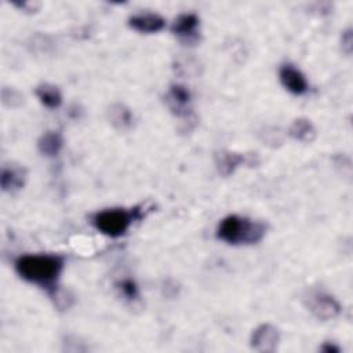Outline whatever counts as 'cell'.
<instances>
[{"mask_svg": "<svg viewBox=\"0 0 353 353\" xmlns=\"http://www.w3.org/2000/svg\"><path fill=\"white\" fill-rule=\"evenodd\" d=\"M34 95L47 109H58L62 105V94L59 88L51 83H41L36 85Z\"/></svg>", "mask_w": 353, "mask_h": 353, "instance_id": "cell-15", "label": "cell"}, {"mask_svg": "<svg viewBox=\"0 0 353 353\" xmlns=\"http://www.w3.org/2000/svg\"><path fill=\"white\" fill-rule=\"evenodd\" d=\"M280 342V331L270 323L258 325L250 338V345L254 350L261 353H273Z\"/></svg>", "mask_w": 353, "mask_h": 353, "instance_id": "cell-8", "label": "cell"}, {"mask_svg": "<svg viewBox=\"0 0 353 353\" xmlns=\"http://www.w3.org/2000/svg\"><path fill=\"white\" fill-rule=\"evenodd\" d=\"M288 135L298 142H303V143H310L314 141L317 131L316 127L313 125V123L306 119V117H298L295 119L290 128H288Z\"/></svg>", "mask_w": 353, "mask_h": 353, "instance_id": "cell-14", "label": "cell"}, {"mask_svg": "<svg viewBox=\"0 0 353 353\" xmlns=\"http://www.w3.org/2000/svg\"><path fill=\"white\" fill-rule=\"evenodd\" d=\"M279 79L281 85L292 95L301 97L309 91V81L306 76L294 63H283L279 68Z\"/></svg>", "mask_w": 353, "mask_h": 353, "instance_id": "cell-7", "label": "cell"}, {"mask_svg": "<svg viewBox=\"0 0 353 353\" xmlns=\"http://www.w3.org/2000/svg\"><path fill=\"white\" fill-rule=\"evenodd\" d=\"M28 179V171L23 165L10 163L1 167L0 185L1 190L10 194H15L23 189Z\"/></svg>", "mask_w": 353, "mask_h": 353, "instance_id": "cell-9", "label": "cell"}, {"mask_svg": "<svg viewBox=\"0 0 353 353\" xmlns=\"http://www.w3.org/2000/svg\"><path fill=\"white\" fill-rule=\"evenodd\" d=\"M141 216L142 215L139 214L138 208H106L95 212L91 216V223L99 233L112 239H117L124 236L131 225Z\"/></svg>", "mask_w": 353, "mask_h": 353, "instance_id": "cell-3", "label": "cell"}, {"mask_svg": "<svg viewBox=\"0 0 353 353\" xmlns=\"http://www.w3.org/2000/svg\"><path fill=\"white\" fill-rule=\"evenodd\" d=\"M117 290L120 291V294L128 299V301H135L138 299L139 296V288H138V284L130 279V277H125L123 280H120L117 284H116Z\"/></svg>", "mask_w": 353, "mask_h": 353, "instance_id": "cell-16", "label": "cell"}, {"mask_svg": "<svg viewBox=\"0 0 353 353\" xmlns=\"http://www.w3.org/2000/svg\"><path fill=\"white\" fill-rule=\"evenodd\" d=\"M243 164H255L254 156L230 150H221L215 154V167L222 176L232 175Z\"/></svg>", "mask_w": 353, "mask_h": 353, "instance_id": "cell-11", "label": "cell"}, {"mask_svg": "<svg viewBox=\"0 0 353 353\" xmlns=\"http://www.w3.org/2000/svg\"><path fill=\"white\" fill-rule=\"evenodd\" d=\"M108 121L112 124V127L120 132L130 131L134 124V114L128 106L120 102L112 103L106 110Z\"/></svg>", "mask_w": 353, "mask_h": 353, "instance_id": "cell-12", "label": "cell"}, {"mask_svg": "<svg viewBox=\"0 0 353 353\" xmlns=\"http://www.w3.org/2000/svg\"><path fill=\"white\" fill-rule=\"evenodd\" d=\"M127 23L132 30L142 34L159 33L165 28V19L160 14L149 12V11L132 14L128 18Z\"/></svg>", "mask_w": 353, "mask_h": 353, "instance_id": "cell-10", "label": "cell"}, {"mask_svg": "<svg viewBox=\"0 0 353 353\" xmlns=\"http://www.w3.org/2000/svg\"><path fill=\"white\" fill-rule=\"evenodd\" d=\"M171 33L186 46H196L200 40V18L194 12L179 14L172 25Z\"/></svg>", "mask_w": 353, "mask_h": 353, "instance_id": "cell-5", "label": "cell"}, {"mask_svg": "<svg viewBox=\"0 0 353 353\" xmlns=\"http://www.w3.org/2000/svg\"><path fill=\"white\" fill-rule=\"evenodd\" d=\"M65 268V258L57 254H25L15 259L14 269L18 276L48 294H54Z\"/></svg>", "mask_w": 353, "mask_h": 353, "instance_id": "cell-1", "label": "cell"}, {"mask_svg": "<svg viewBox=\"0 0 353 353\" xmlns=\"http://www.w3.org/2000/svg\"><path fill=\"white\" fill-rule=\"evenodd\" d=\"M1 99H3V103L8 108H18L23 102V95L15 88L4 87L1 90Z\"/></svg>", "mask_w": 353, "mask_h": 353, "instance_id": "cell-17", "label": "cell"}, {"mask_svg": "<svg viewBox=\"0 0 353 353\" xmlns=\"http://www.w3.org/2000/svg\"><path fill=\"white\" fill-rule=\"evenodd\" d=\"M307 310L321 321H328L338 317L342 312L341 303L332 295L324 291H312L305 298Z\"/></svg>", "mask_w": 353, "mask_h": 353, "instance_id": "cell-4", "label": "cell"}, {"mask_svg": "<svg viewBox=\"0 0 353 353\" xmlns=\"http://www.w3.org/2000/svg\"><path fill=\"white\" fill-rule=\"evenodd\" d=\"M63 148V137L59 131H46L37 139V150L46 157H55Z\"/></svg>", "mask_w": 353, "mask_h": 353, "instance_id": "cell-13", "label": "cell"}, {"mask_svg": "<svg viewBox=\"0 0 353 353\" xmlns=\"http://www.w3.org/2000/svg\"><path fill=\"white\" fill-rule=\"evenodd\" d=\"M321 352H325V353H339V346H336L335 343H330V342H325L321 347H320Z\"/></svg>", "mask_w": 353, "mask_h": 353, "instance_id": "cell-19", "label": "cell"}, {"mask_svg": "<svg viewBox=\"0 0 353 353\" xmlns=\"http://www.w3.org/2000/svg\"><path fill=\"white\" fill-rule=\"evenodd\" d=\"M266 232L268 226L263 222L230 214L219 222L216 239L229 245H251L259 243Z\"/></svg>", "mask_w": 353, "mask_h": 353, "instance_id": "cell-2", "label": "cell"}, {"mask_svg": "<svg viewBox=\"0 0 353 353\" xmlns=\"http://www.w3.org/2000/svg\"><path fill=\"white\" fill-rule=\"evenodd\" d=\"M165 103L178 119H189L192 114V94L183 84H171L165 92Z\"/></svg>", "mask_w": 353, "mask_h": 353, "instance_id": "cell-6", "label": "cell"}, {"mask_svg": "<svg viewBox=\"0 0 353 353\" xmlns=\"http://www.w3.org/2000/svg\"><path fill=\"white\" fill-rule=\"evenodd\" d=\"M341 43H342V50L349 55L350 51H352V30H350V29H346V30L342 33Z\"/></svg>", "mask_w": 353, "mask_h": 353, "instance_id": "cell-18", "label": "cell"}]
</instances>
